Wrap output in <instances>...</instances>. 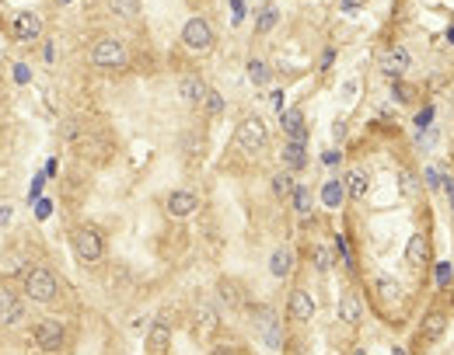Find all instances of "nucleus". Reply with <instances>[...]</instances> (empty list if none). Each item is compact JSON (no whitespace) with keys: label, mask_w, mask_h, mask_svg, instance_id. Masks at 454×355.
<instances>
[{"label":"nucleus","mask_w":454,"mask_h":355,"mask_svg":"<svg viewBox=\"0 0 454 355\" xmlns=\"http://www.w3.org/2000/svg\"><path fill=\"white\" fill-rule=\"evenodd\" d=\"M56 275L49 268H28L25 272V293L39 303H53L56 300Z\"/></svg>","instance_id":"1"},{"label":"nucleus","mask_w":454,"mask_h":355,"mask_svg":"<svg viewBox=\"0 0 454 355\" xmlns=\"http://www.w3.org/2000/svg\"><path fill=\"white\" fill-rule=\"evenodd\" d=\"M182 42H185L189 53H210V49H213V28H210L203 18L185 21V28H182Z\"/></svg>","instance_id":"2"},{"label":"nucleus","mask_w":454,"mask_h":355,"mask_svg":"<svg viewBox=\"0 0 454 355\" xmlns=\"http://www.w3.org/2000/svg\"><path fill=\"white\" fill-rule=\"evenodd\" d=\"M91 63L95 66H123L126 63V49L119 38H98L91 49Z\"/></svg>","instance_id":"3"},{"label":"nucleus","mask_w":454,"mask_h":355,"mask_svg":"<svg viewBox=\"0 0 454 355\" xmlns=\"http://www.w3.org/2000/svg\"><path fill=\"white\" fill-rule=\"evenodd\" d=\"M73 251H77L81 261H98L105 244H101V233L91 230V226H81L77 233H73Z\"/></svg>","instance_id":"4"},{"label":"nucleus","mask_w":454,"mask_h":355,"mask_svg":"<svg viewBox=\"0 0 454 355\" xmlns=\"http://www.w3.org/2000/svg\"><path fill=\"white\" fill-rule=\"evenodd\" d=\"M266 143H270V133H266V126H262V118H245V122L238 126V146L241 150H266Z\"/></svg>","instance_id":"5"},{"label":"nucleus","mask_w":454,"mask_h":355,"mask_svg":"<svg viewBox=\"0 0 454 355\" xmlns=\"http://www.w3.org/2000/svg\"><path fill=\"white\" fill-rule=\"evenodd\" d=\"M252 321H255L262 341H266L270 348H280V345H283L280 324H276V317H273V310H270V306H252Z\"/></svg>","instance_id":"6"},{"label":"nucleus","mask_w":454,"mask_h":355,"mask_svg":"<svg viewBox=\"0 0 454 355\" xmlns=\"http://www.w3.org/2000/svg\"><path fill=\"white\" fill-rule=\"evenodd\" d=\"M35 345H39L43 352H49V355H56L63 348V328H60V321H43L39 328H35Z\"/></svg>","instance_id":"7"},{"label":"nucleus","mask_w":454,"mask_h":355,"mask_svg":"<svg viewBox=\"0 0 454 355\" xmlns=\"http://www.w3.org/2000/svg\"><path fill=\"white\" fill-rule=\"evenodd\" d=\"M178 94H182V101H189V105H203L206 94H210V88L200 81L196 73H185L182 81H178Z\"/></svg>","instance_id":"8"},{"label":"nucleus","mask_w":454,"mask_h":355,"mask_svg":"<svg viewBox=\"0 0 454 355\" xmlns=\"http://www.w3.org/2000/svg\"><path fill=\"white\" fill-rule=\"evenodd\" d=\"M43 25L39 18H35L32 11H18L14 14V38H21V42H32V38H39Z\"/></svg>","instance_id":"9"},{"label":"nucleus","mask_w":454,"mask_h":355,"mask_svg":"<svg viewBox=\"0 0 454 355\" xmlns=\"http://www.w3.org/2000/svg\"><path fill=\"white\" fill-rule=\"evenodd\" d=\"M290 317L294 321H311L315 317V300H311V293H304V289H294L290 293Z\"/></svg>","instance_id":"10"},{"label":"nucleus","mask_w":454,"mask_h":355,"mask_svg":"<svg viewBox=\"0 0 454 355\" xmlns=\"http://www.w3.org/2000/svg\"><path fill=\"white\" fill-rule=\"evenodd\" d=\"M427 258H430V244H427V237H423V233H412V237H409V248H405V261H409V268L427 265Z\"/></svg>","instance_id":"11"},{"label":"nucleus","mask_w":454,"mask_h":355,"mask_svg":"<svg viewBox=\"0 0 454 355\" xmlns=\"http://www.w3.org/2000/svg\"><path fill=\"white\" fill-rule=\"evenodd\" d=\"M21 317H25V306H21L8 289H0V324H8V328H11V324H18Z\"/></svg>","instance_id":"12"},{"label":"nucleus","mask_w":454,"mask_h":355,"mask_svg":"<svg viewBox=\"0 0 454 355\" xmlns=\"http://www.w3.org/2000/svg\"><path fill=\"white\" fill-rule=\"evenodd\" d=\"M409 63H412V56H409V49L405 46H395V49H388V56H385V73L388 77H402L405 70H409Z\"/></svg>","instance_id":"13"},{"label":"nucleus","mask_w":454,"mask_h":355,"mask_svg":"<svg viewBox=\"0 0 454 355\" xmlns=\"http://www.w3.org/2000/svg\"><path fill=\"white\" fill-rule=\"evenodd\" d=\"M196 206H200V199L193 192H171L168 195V213L171 216H189V213H196Z\"/></svg>","instance_id":"14"},{"label":"nucleus","mask_w":454,"mask_h":355,"mask_svg":"<svg viewBox=\"0 0 454 355\" xmlns=\"http://www.w3.org/2000/svg\"><path fill=\"white\" fill-rule=\"evenodd\" d=\"M444 328H447V317L440 310H430L427 317H423V328H420V334H423V341H437L440 334H444Z\"/></svg>","instance_id":"15"},{"label":"nucleus","mask_w":454,"mask_h":355,"mask_svg":"<svg viewBox=\"0 0 454 355\" xmlns=\"http://www.w3.org/2000/svg\"><path fill=\"white\" fill-rule=\"evenodd\" d=\"M283 164L290 168V171H300L308 164V153H304V143L300 140H290L287 146H283Z\"/></svg>","instance_id":"16"},{"label":"nucleus","mask_w":454,"mask_h":355,"mask_svg":"<svg viewBox=\"0 0 454 355\" xmlns=\"http://www.w3.org/2000/svg\"><path fill=\"white\" fill-rule=\"evenodd\" d=\"M168 345H171V331H168L165 324H154V328H150V338H147L150 355H168Z\"/></svg>","instance_id":"17"},{"label":"nucleus","mask_w":454,"mask_h":355,"mask_svg":"<svg viewBox=\"0 0 454 355\" xmlns=\"http://www.w3.org/2000/svg\"><path fill=\"white\" fill-rule=\"evenodd\" d=\"M283 133L290 136V140H300L304 143V115H300L297 108H290V111H283Z\"/></svg>","instance_id":"18"},{"label":"nucleus","mask_w":454,"mask_h":355,"mask_svg":"<svg viewBox=\"0 0 454 355\" xmlns=\"http://www.w3.org/2000/svg\"><path fill=\"white\" fill-rule=\"evenodd\" d=\"M290 268H294V254L287 248H276L273 258H270V272L276 275V279H283V275H290Z\"/></svg>","instance_id":"19"},{"label":"nucleus","mask_w":454,"mask_h":355,"mask_svg":"<svg viewBox=\"0 0 454 355\" xmlns=\"http://www.w3.org/2000/svg\"><path fill=\"white\" fill-rule=\"evenodd\" d=\"M339 317H343L350 328H357L360 324V300L357 296H343V300H339Z\"/></svg>","instance_id":"20"},{"label":"nucleus","mask_w":454,"mask_h":355,"mask_svg":"<svg viewBox=\"0 0 454 355\" xmlns=\"http://www.w3.org/2000/svg\"><path fill=\"white\" fill-rule=\"evenodd\" d=\"M213 328H217V313H213V306L200 303V306H196V331H200V334H210Z\"/></svg>","instance_id":"21"},{"label":"nucleus","mask_w":454,"mask_h":355,"mask_svg":"<svg viewBox=\"0 0 454 355\" xmlns=\"http://www.w3.org/2000/svg\"><path fill=\"white\" fill-rule=\"evenodd\" d=\"M346 185H350V195H353V199H367L370 181H367L363 171H350V174H346Z\"/></svg>","instance_id":"22"},{"label":"nucleus","mask_w":454,"mask_h":355,"mask_svg":"<svg viewBox=\"0 0 454 355\" xmlns=\"http://www.w3.org/2000/svg\"><path fill=\"white\" fill-rule=\"evenodd\" d=\"M108 8L119 18H136L140 14V0H108Z\"/></svg>","instance_id":"23"},{"label":"nucleus","mask_w":454,"mask_h":355,"mask_svg":"<svg viewBox=\"0 0 454 355\" xmlns=\"http://www.w3.org/2000/svg\"><path fill=\"white\" fill-rule=\"evenodd\" d=\"M290 195H294V209H297V213H311V192H308L304 185H297Z\"/></svg>","instance_id":"24"},{"label":"nucleus","mask_w":454,"mask_h":355,"mask_svg":"<svg viewBox=\"0 0 454 355\" xmlns=\"http://www.w3.org/2000/svg\"><path fill=\"white\" fill-rule=\"evenodd\" d=\"M339 202H343V185H339V181H328V185H325V206L339 209Z\"/></svg>","instance_id":"25"},{"label":"nucleus","mask_w":454,"mask_h":355,"mask_svg":"<svg viewBox=\"0 0 454 355\" xmlns=\"http://www.w3.org/2000/svg\"><path fill=\"white\" fill-rule=\"evenodd\" d=\"M273 192H276V195H290V192H294V178H290V171H280V174L273 178Z\"/></svg>","instance_id":"26"},{"label":"nucleus","mask_w":454,"mask_h":355,"mask_svg":"<svg viewBox=\"0 0 454 355\" xmlns=\"http://www.w3.org/2000/svg\"><path fill=\"white\" fill-rule=\"evenodd\" d=\"M248 77H252L255 84H266V81H270V70H266V63H255V60H252V63H248Z\"/></svg>","instance_id":"27"},{"label":"nucleus","mask_w":454,"mask_h":355,"mask_svg":"<svg viewBox=\"0 0 454 355\" xmlns=\"http://www.w3.org/2000/svg\"><path fill=\"white\" fill-rule=\"evenodd\" d=\"M203 105H206V115H213V118H217V115H220V111H224V98H220V94H217V91H210V94H206V101H203Z\"/></svg>","instance_id":"28"},{"label":"nucleus","mask_w":454,"mask_h":355,"mask_svg":"<svg viewBox=\"0 0 454 355\" xmlns=\"http://www.w3.org/2000/svg\"><path fill=\"white\" fill-rule=\"evenodd\" d=\"M220 296H224L227 303H238V300H241V293H238V286H235V282H227V279L220 282Z\"/></svg>","instance_id":"29"},{"label":"nucleus","mask_w":454,"mask_h":355,"mask_svg":"<svg viewBox=\"0 0 454 355\" xmlns=\"http://www.w3.org/2000/svg\"><path fill=\"white\" fill-rule=\"evenodd\" d=\"M377 289H381V296H385V300L398 296V282H395V279H377Z\"/></svg>","instance_id":"30"},{"label":"nucleus","mask_w":454,"mask_h":355,"mask_svg":"<svg viewBox=\"0 0 454 355\" xmlns=\"http://www.w3.org/2000/svg\"><path fill=\"white\" fill-rule=\"evenodd\" d=\"M273 25H276V11L266 8V11H262V18H259V31H270Z\"/></svg>","instance_id":"31"},{"label":"nucleus","mask_w":454,"mask_h":355,"mask_svg":"<svg viewBox=\"0 0 454 355\" xmlns=\"http://www.w3.org/2000/svg\"><path fill=\"white\" fill-rule=\"evenodd\" d=\"M315 265H318V272H328V265H332V254H328L325 248H318V251H315Z\"/></svg>","instance_id":"32"},{"label":"nucleus","mask_w":454,"mask_h":355,"mask_svg":"<svg viewBox=\"0 0 454 355\" xmlns=\"http://www.w3.org/2000/svg\"><path fill=\"white\" fill-rule=\"evenodd\" d=\"M430 118H433V108H423L420 115H416V126H420V129H427V126H430Z\"/></svg>","instance_id":"33"},{"label":"nucleus","mask_w":454,"mask_h":355,"mask_svg":"<svg viewBox=\"0 0 454 355\" xmlns=\"http://www.w3.org/2000/svg\"><path fill=\"white\" fill-rule=\"evenodd\" d=\"M437 282H440V286L451 282V265H440V268H437Z\"/></svg>","instance_id":"34"},{"label":"nucleus","mask_w":454,"mask_h":355,"mask_svg":"<svg viewBox=\"0 0 454 355\" xmlns=\"http://www.w3.org/2000/svg\"><path fill=\"white\" fill-rule=\"evenodd\" d=\"M402 192H405V195H412V192H416V181H412V174H402Z\"/></svg>","instance_id":"35"},{"label":"nucleus","mask_w":454,"mask_h":355,"mask_svg":"<svg viewBox=\"0 0 454 355\" xmlns=\"http://www.w3.org/2000/svg\"><path fill=\"white\" fill-rule=\"evenodd\" d=\"M395 94H398V101H409V98H412V91H409L405 84H395Z\"/></svg>","instance_id":"36"},{"label":"nucleus","mask_w":454,"mask_h":355,"mask_svg":"<svg viewBox=\"0 0 454 355\" xmlns=\"http://www.w3.org/2000/svg\"><path fill=\"white\" fill-rule=\"evenodd\" d=\"M427 185L437 188V185H440V174H437V171H427Z\"/></svg>","instance_id":"37"},{"label":"nucleus","mask_w":454,"mask_h":355,"mask_svg":"<svg viewBox=\"0 0 454 355\" xmlns=\"http://www.w3.org/2000/svg\"><path fill=\"white\" fill-rule=\"evenodd\" d=\"M343 133H346V122H335V126H332V136H335V140L343 136Z\"/></svg>","instance_id":"38"},{"label":"nucleus","mask_w":454,"mask_h":355,"mask_svg":"<svg viewBox=\"0 0 454 355\" xmlns=\"http://www.w3.org/2000/svg\"><path fill=\"white\" fill-rule=\"evenodd\" d=\"M213 355H231V348H227V345H217V348H213Z\"/></svg>","instance_id":"39"},{"label":"nucleus","mask_w":454,"mask_h":355,"mask_svg":"<svg viewBox=\"0 0 454 355\" xmlns=\"http://www.w3.org/2000/svg\"><path fill=\"white\" fill-rule=\"evenodd\" d=\"M392 355H405V352H402V348H392Z\"/></svg>","instance_id":"40"},{"label":"nucleus","mask_w":454,"mask_h":355,"mask_svg":"<svg viewBox=\"0 0 454 355\" xmlns=\"http://www.w3.org/2000/svg\"><path fill=\"white\" fill-rule=\"evenodd\" d=\"M447 38H451V42H454V28H451V31H447Z\"/></svg>","instance_id":"41"},{"label":"nucleus","mask_w":454,"mask_h":355,"mask_svg":"<svg viewBox=\"0 0 454 355\" xmlns=\"http://www.w3.org/2000/svg\"><path fill=\"white\" fill-rule=\"evenodd\" d=\"M353 355H367V352H363V348H357V352H353Z\"/></svg>","instance_id":"42"},{"label":"nucleus","mask_w":454,"mask_h":355,"mask_svg":"<svg viewBox=\"0 0 454 355\" xmlns=\"http://www.w3.org/2000/svg\"><path fill=\"white\" fill-rule=\"evenodd\" d=\"M0 4H4V0H0Z\"/></svg>","instance_id":"43"}]
</instances>
